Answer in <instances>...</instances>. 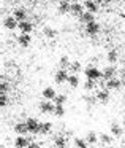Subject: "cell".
<instances>
[{"label":"cell","instance_id":"6da1fadb","mask_svg":"<svg viewBox=\"0 0 125 148\" xmlns=\"http://www.w3.org/2000/svg\"><path fill=\"white\" fill-rule=\"evenodd\" d=\"M86 77H87V80L97 81L98 78L103 77V73H101V72H100L97 67H87V69H86Z\"/></svg>","mask_w":125,"mask_h":148},{"label":"cell","instance_id":"7a4b0ae2","mask_svg":"<svg viewBox=\"0 0 125 148\" xmlns=\"http://www.w3.org/2000/svg\"><path fill=\"white\" fill-rule=\"evenodd\" d=\"M26 123H27V127H29V132H32V134H38L40 132V126H41V123H40L38 119L29 118Z\"/></svg>","mask_w":125,"mask_h":148},{"label":"cell","instance_id":"3957f363","mask_svg":"<svg viewBox=\"0 0 125 148\" xmlns=\"http://www.w3.org/2000/svg\"><path fill=\"white\" fill-rule=\"evenodd\" d=\"M86 32L89 34V35H97V34L100 32V24L97 23V21H92V23L86 24Z\"/></svg>","mask_w":125,"mask_h":148},{"label":"cell","instance_id":"277c9868","mask_svg":"<svg viewBox=\"0 0 125 148\" xmlns=\"http://www.w3.org/2000/svg\"><path fill=\"white\" fill-rule=\"evenodd\" d=\"M68 77H70V75H68V72L67 70H59L57 73H55V77H54V80H55V83L57 84H62V83H65V81H68Z\"/></svg>","mask_w":125,"mask_h":148},{"label":"cell","instance_id":"5b68a950","mask_svg":"<svg viewBox=\"0 0 125 148\" xmlns=\"http://www.w3.org/2000/svg\"><path fill=\"white\" fill-rule=\"evenodd\" d=\"M54 108H55V105L54 103H51L49 100H43L41 103H40V112L41 113H54Z\"/></svg>","mask_w":125,"mask_h":148},{"label":"cell","instance_id":"8992f818","mask_svg":"<svg viewBox=\"0 0 125 148\" xmlns=\"http://www.w3.org/2000/svg\"><path fill=\"white\" fill-rule=\"evenodd\" d=\"M5 27L7 29H10V30H13V29H16L18 26H19V23H18V19L14 16H8V18H5Z\"/></svg>","mask_w":125,"mask_h":148},{"label":"cell","instance_id":"52a82bcc","mask_svg":"<svg viewBox=\"0 0 125 148\" xmlns=\"http://www.w3.org/2000/svg\"><path fill=\"white\" fill-rule=\"evenodd\" d=\"M18 27L21 29V32H22V34H30L33 30V24L30 23V21H21Z\"/></svg>","mask_w":125,"mask_h":148},{"label":"cell","instance_id":"ba28073f","mask_svg":"<svg viewBox=\"0 0 125 148\" xmlns=\"http://www.w3.org/2000/svg\"><path fill=\"white\" fill-rule=\"evenodd\" d=\"M14 132H16V134H19V135H22V134H26V132H29L27 123H24V121L16 123V124H14Z\"/></svg>","mask_w":125,"mask_h":148},{"label":"cell","instance_id":"9c48e42d","mask_svg":"<svg viewBox=\"0 0 125 148\" xmlns=\"http://www.w3.org/2000/svg\"><path fill=\"white\" fill-rule=\"evenodd\" d=\"M29 145H30V142L26 137H22V135H18L16 140H14V147L16 148H27Z\"/></svg>","mask_w":125,"mask_h":148},{"label":"cell","instance_id":"30bf717a","mask_svg":"<svg viewBox=\"0 0 125 148\" xmlns=\"http://www.w3.org/2000/svg\"><path fill=\"white\" fill-rule=\"evenodd\" d=\"M18 42H19V45L22 46V48H27V46L30 45V42H32V38H30V34H21L19 38H18Z\"/></svg>","mask_w":125,"mask_h":148},{"label":"cell","instance_id":"8fae6325","mask_svg":"<svg viewBox=\"0 0 125 148\" xmlns=\"http://www.w3.org/2000/svg\"><path fill=\"white\" fill-rule=\"evenodd\" d=\"M120 84H122V80H117V78H111V80L106 81L105 86L108 88V89H119V88H120Z\"/></svg>","mask_w":125,"mask_h":148},{"label":"cell","instance_id":"7c38bea8","mask_svg":"<svg viewBox=\"0 0 125 148\" xmlns=\"http://www.w3.org/2000/svg\"><path fill=\"white\" fill-rule=\"evenodd\" d=\"M101 73H103V77H101V78H105V80L108 81V80H111V78H114L116 69L112 67V65H109V67H106L105 70H101Z\"/></svg>","mask_w":125,"mask_h":148},{"label":"cell","instance_id":"4fadbf2b","mask_svg":"<svg viewBox=\"0 0 125 148\" xmlns=\"http://www.w3.org/2000/svg\"><path fill=\"white\" fill-rule=\"evenodd\" d=\"M97 99H98L100 103H103V105H105V103L109 102V92L106 89L105 91H100V92H97Z\"/></svg>","mask_w":125,"mask_h":148},{"label":"cell","instance_id":"5bb4252c","mask_svg":"<svg viewBox=\"0 0 125 148\" xmlns=\"http://www.w3.org/2000/svg\"><path fill=\"white\" fill-rule=\"evenodd\" d=\"M55 91L52 89V88H45V91H43V97H45V100H54L55 99Z\"/></svg>","mask_w":125,"mask_h":148},{"label":"cell","instance_id":"9a60e30c","mask_svg":"<svg viewBox=\"0 0 125 148\" xmlns=\"http://www.w3.org/2000/svg\"><path fill=\"white\" fill-rule=\"evenodd\" d=\"M71 13L81 18V16L84 14V8H82V5H79V3H71Z\"/></svg>","mask_w":125,"mask_h":148},{"label":"cell","instance_id":"2e32d148","mask_svg":"<svg viewBox=\"0 0 125 148\" xmlns=\"http://www.w3.org/2000/svg\"><path fill=\"white\" fill-rule=\"evenodd\" d=\"M84 7L87 8V11H90V13H93V14L98 11V5H97L93 0H87L86 3H84Z\"/></svg>","mask_w":125,"mask_h":148},{"label":"cell","instance_id":"e0dca14e","mask_svg":"<svg viewBox=\"0 0 125 148\" xmlns=\"http://www.w3.org/2000/svg\"><path fill=\"white\" fill-rule=\"evenodd\" d=\"M122 132H124V129L120 127V126L117 124V123H111V134L116 135V137H120Z\"/></svg>","mask_w":125,"mask_h":148},{"label":"cell","instance_id":"ac0fdd59","mask_svg":"<svg viewBox=\"0 0 125 148\" xmlns=\"http://www.w3.org/2000/svg\"><path fill=\"white\" fill-rule=\"evenodd\" d=\"M14 18L18 19V23L26 21V10H24V8H16V10H14Z\"/></svg>","mask_w":125,"mask_h":148},{"label":"cell","instance_id":"d6986e66","mask_svg":"<svg viewBox=\"0 0 125 148\" xmlns=\"http://www.w3.org/2000/svg\"><path fill=\"white\" fill-rule=\"evenodd\" d=\"M59 64H60V69H62V70H67V69H70L71 62H70V59H68L67 56H62L60 61H59Z\"/></svg>","mask_w":125,"mask_h":148},{"label":"cell","instance_id":"ffe728a7","mask_svg":"<svg viewBox=\"0 0 125 148\" xmlns=\"http://www.w3.org/2000/svg\"><path fill=\"white\" fill-rule=\"evenodd\" d=\"M82 23H86V24H89V23H92V21H95L93 19V13H90V11H84V14L79 18Z\"/></svg>","mask_w":125,"mask_h":148},{"label":"cell","instance_id":"44dd1931","mask_svg":"<svg viewBox=\"0 0 125 148\" xmlns=\"http://www.w3.org/2000/svg\"><path fill=\"white\" fill-rule=\"evenodd\" d=\"M59 11H60V13H68V11H71V3L62 2V3L59 5Z\"/></svg>","mask_w":125,"mask_h":148},{"label":"cell","instance_id":"7402d4cb","mask_svg":"<svg viewBox=\"0 0 125 148\" xmlns=\"http://www.w3.org/2000/svg\"><path fill=\"white\" fill-rule=\"evenodd\" d=\"M55 147L57 148H67V140H65V137L59 135V137L55 138Z\"/></svg>","mask_w":125,"mask_h":148},{"label":"cell","instance_id":"603a6c76","mask_svg":"<svg viewBox=\"0 0 125 148\" xmlns=\"http://www.w3.org/2000/svg\"><path fill=\"white\" fill-rule=\"evenodd\" d=\"M51 123H41V126H40V134H48L49 131H51Z\"/></svg>","mask_w":125,"mask_h":148},{"label":"cell","instance_id":"cb8c5ba5","mask_svg":"<svg viewBox=\"0 0 125 148\" xmlns=\"http://www.w3.org/2000/svg\"><path fill=\"white\" fill-rule=\"evenodd\" d=\"M43 34H45V35L48 37V38H54L57 32H55V30L52 29V27H45V29H43Z\"/></svg>","mask_w":125,"mask_h":148},{"label":"cell","instance_id":"d4e9b609","mask_svg":"<svg viewBox=\"0 0 125 148\" xmlns=\"http://www.w3.org/2000/svg\"><path fill=\"white\" fill-rule=\"evenodd\" d=\"M67 83L70 84L71 88H76L78 84H79V80H78L76 75H70V77H68V81H67Z\"/></svg>","mask_w":125,"mask_h":148},{"label":"cell","instance_id":"484cf974","mask_svg":"<svg viewBox=\"0 0 125 148\" xmlns=\"http://www.w3.org/2000/svg\"><path fill=\"white\" fill-rule=\"evenodd\" d=\"M100 140H101L105 145H111V142H112V137H111L109 134H100Z\"/></svg>","mask_w":125,"mask_h":148},{"label":"cell","instance_id":"4316f807","mask_svg":"<svg viewBox=\"0 0 125 148\" xmlns=\"http://www.w3.org/2000/svg\"><path fill=\"white\" fill-rule=\"evenodd\" d=\"M54 115L57 116V118L64 116V115H65V108H64V105H55V108H54Z\"/></svg>","mask_w":125,"mask_h":148},{"label":"cell","instance_id":"83f0119b","mask_svg":"<svg viewBox=\"0 0 125 148\" xmlns=\"http://www.w3.org/2000/svg\"><path fill=\"white\" fill-rule=\"evenodd\" d=\"M74 145H76V148H87V140H82V138L76 137L74 138Z\"/></svg>","mask_w":125,"mask_h":148},{"label":"cell","instance_id":"f1b7e54d","mask_svg":"<svg viewBox=\"0 0 125 148\" xmlns=\"http://www.w3.org/2000/svg\"><path fill=\"white\" fill-rule=\"evenodd\" d=\"M108 61L111 62V64H114V62L117 61V51H116V49H112V51L108 53Z\"/></svg>","mask_w":125,"mask_h":148},{"label":"cell","instance_id":"f546056e","mask_svg":"<svg viewBox=\"0 0 125 148\" xmlns=\"http://www.w3.org/2000/svg\"><path fill=\"white\" fill-rule=\"evenodd\" d=\"M97 134L95 132H89L87 134V137H86V140H87V143H97Z\"/></svg>","mask_w":125,"mask_h":148},{"label":"cell","instance_id":"4dcf8cb0","mask_svg":"<svg viewBox=\"0 0 125 148\" xmlns=\"http://www.w3.org/2000/svg\"><path fill=\"white\" fill-rule=\"evenodd\" d=\"M65 100H67V97H65L64 94H60V96H55L54 102H55V105H64Z\"/></svg>","mask_w":125,"mask_h":148},{"label":"cell","instance_id":"1f68e13d","mask_svg":"<svg viewBox=\"0 0 125 148\" xmlns=\"http://www.w3.org/2000/svg\"><path fill=\"white\" fill-rule=\"evenodd\" d=\"M84 88H86L87 91H92L93 88H95V81H93V80H87L86 83H84Z\"/></svg>","mask_w":125,"mask_h":148},{"label":"cell","instance_id":"d6a6232c","mask_svg":"<svg viewBox=\"0 0 125 148\" xmlns=\"http://www.w3.org/2000/svg\"><path fill=\"white\" fill-rule=\"evenodd\" d=\"M7 103H8V96L7 94H2V96H0V105H2V108H5Z\"/></svg>","mask_w":125,"mask_h":148},{"label":"cell","instance_id":"836d02e7","mask_svg":"<svg viewBox=\"0 0 125 148\" xmlns=\"http://www.w3.org/2000/svg\"><path fill=\"white\" fill-rule=\"evenodd\" d=\"M70 70H71V72H79V70H81V64H79V62H71Z\"/></svg>","mask_w":125,"mask_h":148},{"label":"cell","instance_id":"e575fe53","mask_svg":"<svg viewBox=\"0 0 125 148\" xmlns=\"http://www.w3.org/2000/svg\"><path fill=\"white\" fill-rule=\"evenodd\" d=\"M84 100H86L89 105H93V103H95L98 99H97V97H92V96H87V97H84Z\"/></svg>","mask_w":125,"mask_h":148},{"label":"cell","instance_id":"d590c367","mask_svg":"<svg viewBox=\"0 0 125 148\" xmlns=\"http://www.w3.org/2000/svg\"><path fill=\"white\" fill-rule=\"evenodd\" d=\"M8 83L7 81H2V84H0V91H2V94H7V91H8Z\"/></svg>","mask_w":125,"mask_h":148},{"label":"cell","instance_id":"8d00e7d4","mask_svg":"<svg viewBox=\"0 0 125 148\" xmlns=\"http://www.w3.org/2000/svg\"><path fill=\"white\" fill-rule=\"evenodd\" d=\"M27 148H40V145H38V143H33V142H32V143H30Z\"/></svg>","mask_w":125,"mask_h":148},{"label":"cell","instance_id":"74e56055","mask_svg":"<svg viewBox=\"0 0 125 148\" xmlns=\"http://www.w3.org/2000/svg\"><path fill=\"white\" fill-rule=\"evenodd\" d=\"M120 80H122V84H125V72H122V78H120Z\"/></svg>","mask_w":125,"mask_h":148},{"label":"cell","instance_id":"f35d334b","mask_svg":"<svg viewBox=\"0 0 125 148\" xmlns=\"http://www.w3.org/2000/svg\"><path fill=\"white\" fill-rule=\"evenodd\" d=\"M103 2H105V3H109V2H112V0H103Z\"/></svg>","mask_w":125,"mask_h":148},{"label":"cell","instance_id":"ab89813d","mask_svg":"<svg viewBox=\"0 0 125 148\" xmlns=\"http://www.w3.org/2000/svg\"><path fill=\"white\" fill-rule=\"evenodd\" d=\"M52 2H62V0H52Z\"/></svg>","mask_w":125,"mask_h":148},{"label":"cell","instance_id":"60d3db41","mask_svg":"<svg viewBox=\"0 0 125 148\" xmlns=\"http://www.w3.org/2000/svg\"><path fill=\"white\" fill-rule=\"evenodd\" d=\"M124 131H125V121H124Z\"/></svg>","mask_w":125,"mask_h":148},{"label":"cell","instance_id":"b9f144b4","mask_svg":"<svg viewBox=\"0 0 125 148\" xmlns=\"http://www.w3.org/2000/svg\"><path fill=\"white\" fill-rule=\"evenodd\" d=\"M124 69H125V59H124Z\"/></svg>","mask_w":125,"mask_h":148},{"label":"cell","instance_id":"7bdbcfd3","mask_svg":"<svg viewBox=\"0 0 125 148\" xmlns=\"http://www.w3.org/2000/svg\"><path fill=\"white\" fill-rule=\"evenodd\" d=\"M0 148H5V145H2V147H0Z\"/></svg>","mask_w":125,"mask_h":148},{"label":"cell","instance_id":"ee69618b","mask_svg":"<svg viewBox=\"0 0 125 148\" xmlns=\"http://www.w3.org/2000/svg\"><path fill=\"white\" fill-rule=\"evenodd\" d=\"M106 148H112V147H111V145H109V147H106Z\"/></svg>","mask_w":125,"mask_h":148},{"label":"cell","instance_id":"f6af8a7d","mask_svg":"<svg viewBox=\"0 0 125 148\" xmlns=\"http://www.w3.org/2000/svg\"><path fill=\"white\" fill-rule=\"evenodd\" d=\"M124 3H125V0H124Z\"/></svg>","mask_w":125,"mask_h":148}]
</instances>
